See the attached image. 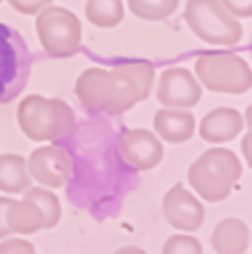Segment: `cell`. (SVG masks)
Returning <instances> with one entry per match:
<instances>
[{
	"label": "cell",
	"instance_id": "6da1fadb",
	"mask_svg": "<svg viewBox=\"0 0 252 254\" xmlns=\"http://www.w3.org/2000/svg\"><path fill=\"white\" fill-rule=\"evenodd\" d=\"M117 133L112 122L90 114V119L74 122L72 131L55 140L65 145L72 157V174L65 183L67 197L98 221L112 219L138 186L136 171L121 162Z\"/></svg>",
	"mask_w": 252,
	"mask_h": 254
},
{
	"label": "cell",
	"instance_id": "d6986e66",
	"mask_svg": "<svg viewBox=\"0 0 252 254\" xmlns=\"http://www.w3.org/2000/svg\"><path fill=\"white\" fill-rule=\"evenodd\" d=\"M22 195L26 199H31L33 204L41 209V214H43V219H45V228H55L57 223H60V216H62V204H60L57 195L50 188H43V186L31 188V186H29Z\"/></svg>",
	"mask_w": 252,
	"mask_h": 254
},
{
	"label": "cell",
	"instance_id": "5bb4252c",
	"mask_svg": "<svg viewBox=\"0 0 252 254\" xmlns=\"http://www.w3.org/2000/svg\"><path fill=\"white\" fill-rule=\"evenodd\" d=\"M155 133L162 143L181 145L193 138L195 133V117L190 110H176V107H162L155 112Z\"/></svg>",
	"mask_w": 252,
	"mask_h": 254
},
{
	"label": "cell",
	"instance_id": "52a82bcc",
	"mask_svg": "<svg viewBox=\"0 0 252 254\" xmlns=\"http://www.w3.org/2000/svg\"><path fill=\"white\" fill-rule=\"evenodd\" d=\"M31 50L22 33L0 24V105L22 95L31 76Z\"/></svg>",
	"mask_w": 252,
	"mask_h": 254
},
{
	"label": "cell",
	"instance_id": "ac0fdd59",
	"mask_svg": "<svg viewBox=\"0 0 252 254\" xmlns=\"http://www.w3.org/2000/svg\"><path fill=\"white\" fill-rule=\"evenodd\" d=\"M86 17L93 26L114 29L124 19V0H88Z\"/></svg>",
	"mask_w": 252,
	"mask_h": 254
},
{
	"label": "cell",
	"instance_id": "e0dca14e",
	"mask_svg": "<svg viewBox=\"0 0 252 254\" xmlns=\"http://www.w3.org/2000/svg\"><path fill=\"white\" fill-rule=\"evenodd\" d=\"M31 186V176L26 171V159L22 155H0V192L22 195Z\"/></svg>",
	"mask_w": 252,
	"mask_h": 254
},
{
	"label": "cell",
	"instance_id": "ffe728a7",
	"mask_svg": "<svg viewBox=\"0 0 252 254\" xmlns=\"http://www.w3.org/2000/svg\"><path fill=\"white\" fill-rule=\"evenodd\" d=\"M129 10L145 22H165L178 7V0H126Z\"/></svg>",
	"mask_w": 252,
	"mask_h": 254
},
{
	"label": "cell",
	"instance_id": "8fae6325",
	"mask_svg": "<svg viewBox=\"0 0 252 254\" xmlns=\"http://www.w3.org/2000/svg\"><path fill=\"white\" fill-rule=\"evenodd\" d=\"M162 214L167 223L183 233H195L205 223V207L197 195H193L186 186L176 183L167 190L162 199Z\"/></svg>",
	"mask_w": 252,
	"mask_h": 254
},
{
	"label": "cell",
	"instance_id": "4fadbf2b",
	"mask_svg": "<svg viewBox=\"0 0 252 254\" xmlns=\"http://www.w3.org/2000/svg\"><path fill=\"white\" fill-rule=\"evenodd\" d=\"M245 126V119L238 110L233 107H217V110L207 112L200 122V138L207 143L221 145L229 143L233 138H238Z\"/></svg>",
	"mask_w": 252,
	"mask_h": 254
},
{
	"label": "cell",
	"instance_id": "603a6c76",
	"mask_svg": "<svg viewBox=\"0 0 252 254\" xmlns=\"http://www.w3.org/2000/svg\"><path fill=\"white\" fill-rule=\"evenodd\" d=\"M10 7L19 12V14H38V12L48 7L53 0H7Z\"/></svg>",
	"mask_w": 252,
	"mask_h": 254
},
{
	"label": "cell",
	"instance_id": "2e32d148",
	"mask_svg": "<svg viewBox=\"0 0 252 254\" xmlns=\"http://www.w3.org/2000/svg\"><path fill=\"white\" fill-rule=\"evenodd\" d=\"M7 226L12 235H33L38 231H45V219L31 199L12 197L7 209Z\"/></svg>",
	"mask_w": 252,
	"mask_h": 254
},
{
	"label": "cell",
	"instance_id": "44dd1931",
	"mask_svg": "<svg viewBox=\"0 0 252 254\" xmlns=\"http://www.w3.org/2000/svg\"><path fill=\"white\" fill-rule=\"evenodd\" d=\"M165 254H202V245L193 235H171L165 245Z\"/></svg>",
	"mask_w": 252,
	"mask_h": 254
},
{
	"label": "cell",
	"instance_id": "5b68a950",
	"mask_svg": "<svg viewBox=\"0 0 252 254\" xmlns=\"http://www.w3.org/2000/svg\"><path fill=\"white\" fill-rule=\"evenodd\" d=\"M183 19L202 43L236 45L243 38L241 19L233 17L219 0H188Z\"/></svg>",
	"mask_w": 252,
	"mask_h": 254
},
{
	"label": "cell",
	"instance_id": "d4e9b609",
	"mask_svg": "<svg viewBox=\"0 0 252 254\" xmlns=\"http://www.w3.org/2000/svg\"><path fill=\"white\" fill-rule=\"evenodd\" d=\"M10 199L12 197H0V240L10 238V226H7V209H10Z\"/></svg>",
	"mask_w": 252,
	"mask_h": 254
},
{
	"label": "cell",
	"instance_id": "7a4b0ae2",
	"mask_svg": "<svg viewBox=\"0 0 252 254\" xmlns=\"http://www.w3.org/2000/svg\"><path fill=\"white\" fill-rule=\"evenodd\" d=\"M155 66L145 60H121L110 69L90 66L77 78V98L88 114L119 117L153 93Z\"/></svg>",
	"mask_w": 252,
	"mask_h": 254
},
{
	"label": "cell",
	"instance_id": "9a60e30c",
	"mask_svg": "<svg viewBox=\"0 0 252 254\" xmlns=\"http://www.w3.org/2000/svg\"><path fill=\"white\" fill-rule=\"evenodd\" d=\"M212 247L219 254H243L250 247V228L248 223L229 216L224 221L217 223V228L212 231Z\"/></svg>",
	"mask_w": 252,
	"mask_h": 254
},
{
	"label": "cell",
	"instance_id": "30bf717a",
	"mask_svg": "<svg viewBox=\"0 0 252 254\" xmlns=\"http://www.w3.org/2000/svg\"><path fill=\"white\" fill-rule=\"evenodd\" d=\"M26 171L31 181L41 183L43 188H65L69 174H72V157L65 145L60 143L41 145L26 159Z\"/></svg>",
	"mask_w": 252,
	"mask_h": 254
},
{
	"label": "cell",
	"instance_id": "484cf974",
	"mask_svg": "<svg viewBox=\"0 0 252 254\" xmlns=\"http://www.w3.org/2000/svg\"><path fill=\"white\" fill-rule=\"evenodd\" d=\"M250 133H248V135H245V138H243V152H245V159H250Z\"/></svg>",
	"mask_w": 252,
	"mask_h": 254
},
{
	"label": "cell",
	"instance_id": "83f0119b",
	"mask_svg": "<svg viewBox=\"0 0 252 254\" xmlns=\"http://www.w3.org/2000/svg\"><path fill=\"white\" fill-rule=\"evenodd\" d=\"M0 2H2V0H0Z\"/></svg>",
	"mask_w": 252,
	"mask_h": 254
},
{
	"label": "cell",
	"instance_id": "7402d4cb",
	"mask_svg": "<svg viewBox=\"0 0 252 254\" xmlns=\"http://www.w3.org/2000/svg\"><path fill=\"white\" fill-rule=\"evenodd\" d=\"M36 247H33L29 240L24 238H2L0 243V254H33Z\"/></svg>",
	"mask_w": 252,
	"mask_h": 254
},
{
	"label": "cell",
	"instance_id": "3957f363",
	"mask_svg": "<svg viewBox=\"0 0 252 254\" xmlns=\"http://www.w3.org/2000/svg\"><path fill=\"white\" fill-rule=\"evenodd\" d=\"M241 176V159L229 147H212L202 152L188 169V183L193 192L207 202H224L233 192Z\"/></svg>",
	"mask_w": 252,
	"mask_h": 254
},
{
	"label": "cell",
	"instance_id": "4316f807",
	"mask_svg": "<svg viewBox=\"0 0 252 254\" xmlns=\"http://www.w3.org/2000/svg\"><path fill=\"white\" fill-rule=\"evenodd\" d=\"M121 252H138V254H143V250H141V247H121L119 254Z\"/></svg>",
	"mask_w": 252,
	"mask_h": 254
},
{
	"label": "cell",
	"instance_id": "277c9868",
	"mask_svg": "<svg viewBox=\"0 0 252 254\" xmlns=\"http://www.w3.org/2000/svg\"><path fill=\"white\" fill-rule=\"evenodd\" d=\"M17 122L22 133L36 143H55L72 131L77 122L74 110L60 98L29 95L17 107Z\"/></svg>",
	"mask_w": 252,
	"mask_h": 254
},
{
	"label": "cell",
	"instance_id": "ba28073f",
	"mask_svg": "<svg viewBox=\"0 0 252 254\" xmlns=\"http://www.w3.org/2000/svg\"><path fill=\"white\" fill-rule=\"evenodd\" d=\"M36 31L45 55L53 60L74 57L81 50V22L72 10L48 5L36 14Z\"/></svg>",
	"mask_w": 252,
	"mask_h": 254
},
{
	"label": "cell",
	"instance_id": "7c38bea8",
	"mask_svg": "<svg viewBox=\"0 0 252 254\" xmlns=\"http://www.w3.org/2000/svg\"><path fill=\"white\" fill-rule=\"evenodd\" d=\"M157 100L162 102V107L190 110L202 100V86L197 83L193 71L183 66H169L157 81Z\"/></svg>",
	"mask_w": 252,
	"mask_h": 254
},
{
	"label": "cell",
	"instance_id": "8992f818",
	"mask_svg": "<svg viewBox=\"0 0 252 254\" xmlns=\"http://www.w3.org/2000/svg\"><path fill=\"white\" fill-rule=\"evenodd\" d=\"M195 78L202 88L231 95L248 93L252 86L250 64L233 53H202L195 60Z\"/></svg>",
	"mask_w": 252,
	"mask_h": 254
},
{
	"label": "cell",
	"instance_id": "cb8c5ba5",
	"mask_svg": "<svg viewBox=\"0 0 252 254\" xmlns=\"http://www.w3.org/2000/svg\"><path fill=\"white\" fill-rule=\"evenodd\" d=\"M219 2L238 19H248L252 14V0H219Z\"/></svg>",
	"mask_w": 252,
	"mask_h": 254
},
{
	"label": "cell",
	"instance_id": "9c48e42d",
	"mask_svg": "<svg viewBox=\"0 0 252 254\" xmlns=\"http://www.w3.org/2000/svg\"><path fill=\"white\" fill-rule=\"evenodd\" d=\"M117 150L121 162L138 171H150L162 164L165 159V143L157 138V133L145 128H124L117 133Z\"/></svg>",
	"mask_w": 252,
	"mask_h": 254
}]
</instances>
